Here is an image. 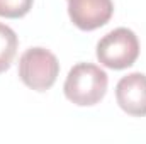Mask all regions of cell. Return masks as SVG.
Here are the masks:
<instances>
[{
    "instance_id": "obj_1",
    "label": "cell",
    "mask_w": 146,
    "mask_h": 144,
    "mask_svg": "<svg viewBox=\"0 0 146 144\" xmlns=\"http://www.w3.org/2000/svg\"><path fill=\"white\" fill-rule=\"evenodd\" d=\"M109 76L100 66L92 63H78L68 71L63 85L65 97L78 107L99 104L107 92Z\"/></svg>"
},
{
    "instance_id": "obj_2",
    "label": "cell",
    "mask_w": 146,
    "mask_h": 144,
    "mask_svg": "<svg viewBox=\"0 0 146 144\" xmlns=\"http://www.w3.org/2000/svg\"><path fill=\"white\" fill-rule=\"evenodd\" d=\"M60 75L58 58L46 48H29L19 59V78L22 83L34 90H49Z\"/></svg>"
},
{
    "instance_id": "obj_3",
    "label": "cell",
    "mask_w": 146,
    "mask_h": 144,
    "mask_svg": "<svg viewBox=\"0 0 146 144\" xmlns=\"http://www.w3.org/2000/svg\"><path fill=\"white\" fill-rule=\"evenodd\" d=\"M139 56L138 36L127 27H117L97 42V59L110 70H126Z\"/></svg>"
},
{
    "instance_id": "obj_4",
    "label": "cell",
    "mask_w": 146,
    "mask_h": 144,
    "mask_svg": "<svg viewBox=\"0 0 146 144\" xmlns=\"http://www.w3.org/2000/svg\"><path fill=\"white\" fill-rule=\"evenodd\" d=\"M112 14V0H68V15L80 31H95L106 26Z\"/></svg>"
},
{
    "instance_id": "obj_5",
    "label": "cell",
    "mask_w": 146,
    "mask_h": 144,
    "mask_svg": "<svg viewBox=\"0 0 146 144\" xmlns=\"http://www.w3.org/2000/svg\"><path fill=\"white\" fill-rule=\"evenodd\" d=\"M115 100L127 115H146V75L129 73L122 76L115 85Z\"/></svg>"
},
{
    "instance_id": "obj_6",
    "label": "cell",
    "mask_w": 146,
    "mask_h": 144,
    "mask_svg": "<svg viewBox=\"0 0 146 144\" xmlns=\"http://www.w3.org/2000/svg\"><path fill=\"white\" fill-rule=\"evenodd\" d=\"M17 48H19V39L14 29L0 22V73H5L10 68L17 54Z\"/></svg>"
},
{
    "instance_id": "obj_7",
    "label": "cell",
    "mask_w": 146,
    "mask_h": 144,
    "mask_svg": "<svg viewBox=\"0 0 146 144\" xmlns=\"http://www.w3.org/2000/svg\"><path fill=\"white\" fill-rule=\"evenodd\" d=\"M34 0H0V17L21 19L29 14Z\"/></svg>"
}]
</instances>
